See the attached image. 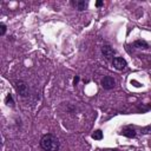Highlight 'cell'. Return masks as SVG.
Masks as SVG:
<instances>
[{
    "instance_id": "cell-7",
    "label": "cell",
    "mask_w": 151,
    "mask_h": 151,
    "mask_svg": "<svg viewBox=\"0 0 151 151\" xmlns=\"http://www.w3.org/2000/svg\"><path fill=\"white\" fill-rule=\"evenodd\" d=\"M72 5H73L74 7H77L78 11H84V9L87 7L88 4H87V1H73Z\"/></svg>"
},
{
    "instance_id": "cell-3",
    "label": "cell",
    "mask_w": 151,
    "mask_h": 151,
    "mask_svg": "<svg viewBox=\"0 0 151 151\" xmlns=\"http://www.w3.org/2000/svg\"><path fill=\"white\" fill-rule=\"evenodd\" d=\"M112 65H113L117 70H120V71H122V70L126 68L127 63H126L125 59H123V58H120V57H114L113 60H112Z\"/></svg>"
},
{
    "instance_id": "cell-5",
    "label": "cell",
    "mask_w": 151,
    "mask_h": 151,
    "mask_svg": "<svg viewBox=\"0 0 151 151\" xmlns=\"http://www.w3.org/2000/svg\"><path fill=\"white\" fill-rule=\"evenodd\" d=\"M120 134H123L127 138H133L136 136V130L132 126H124L120 131Z\"/></svg>"
},
{
    "instance_id": "cell-13",
    "label": "cell",
    "mask_w": 151,
    "mask_h": 151,
    "mask_svg": "<svg viewBox=\"0 0 151 151\" xmlns=\"http://www.w3.org/2000/svg\"><path fill=\"white\" fill-rule=\"evenodd\" d=\"M101 5H103V1H97V2H96V6H97V7H100Z\"/></svg>"
},
{
    "instance_id": "cell-2",
    "label": "cell",
    "mask_w": 151,
    "mask_h": 151,
    "mask_svg": "<svg viewBox=\"0 0 151 151\" xmlns=\"http://www.w3.org/2000/svg\"><path fill=\"white\" fill-rule=\"evenodd\" d=\"M15 90L21 96V97H26L28 94V87H27V84L24 81V80H18L15 81Z\"/></svg>"
},
{
    "instance_id": "cell-15",
    "label": "cell",
    "mask_w": 151,
    "mask_h": 151,
    "mask_svg": "<svg viewBox=\"0 0 151 151\" xmlns=\"http://www.w3.org/2000/svg\"><path fill=\"white\" fill-rule=\"evenodd\" d=\"M106 151H118V150H116V149H111V150H106Z\"/></svg>"
},
{
    "instance_id": "cell-4",
    "label": "cell",
    "mask_w": 151,
    "mask_h": 151,
    "mask_svg": "<svg viewBox=\"0 0 151 151\" xmlns=\"http://www.w3.org/2000/svg\"><path fill=\"white\" fill-rule=\"evenodd\" d=\"M114 84H116L114 79L112 77H110V76H106V77H104L101 79V86H103V88L110 90V88H112L114 86Z\"/></svg>"
},
{
    "instance_id": "cell-1",
    "label": "cell",
    "mask_w": 151,
    "mask_h": 151,
    "mask_svg": "<svg viewBox=\"0 0 151 151\" xmlns=\"http://www.w3.org/2000/svg\"><path fill=\"white\" fill-rule=\"evenodd\" d=\"M40 146L45 151H58L60 147V142L57 136L52 133H47L42 136V138L40 139Z\"/></svg>"
},
{
    "instance_id": "cell-9",
    "label": "cell",
    "mask_w": 151,
    "mask_h": 151,
    "mask_svg": "<svg viewBox=\"0 0 151 151\" xmlns=\"http://www.w3.org/2000/svg\"><path fill=\"white\" fill-rule=\"evenodd\" d=\"M5 103H6L7 105H9V106H14V100H13V97H12L11 93H8V94L6 96V98H5Z\"/></svg>"
},
{
    "instance_id": "cell-14",
    "label": "cell",
    "mask_w": 151,
    "mask_h": 151,
    "mask_svg": "<svg viewBox=\"0 0 151 151\" xmlns=\"http://www.w3.org/2000/svg\"><path fill=\"white\" fill-rule=\"evenodd\" d=\"M73 81H74V85H77V84H78V81H79V77H76Z\"/></svg>"
},
{
    "instance_id": "cell-12",
    "label": "cell",
    "mask_w": 151,
    "mask_h": 151,
    "mask_svg": "<svg viewBox=\"0 0 151 151\" xmlns=\"http://www.w3.org/2000/svg\"><path fill=\"white\" fill-rule=\"evenodd\" d=\"M142 132H143V133H151V126H146V127H144V129L142 130Z\"/></svg>"
},
{
    "instance_id": "cell-10",
    "label": "cell",
    "mask_w": 151,
    "mask_h": 151,
    "mask_svg": "<svg viewBox=\"0 0 151 151\" xmlns=\"http://www.w3.org/2000/svg\"><path fill=\"white\" fill-rule=\"evenodd\" d=\"M92 138H93V139H96V140H100V139L103 138V132H101L100 130L94 131V132L92 133Z\"/></svg>"
},
{
    "instance_id": "cell-8",
    "label": "cell",
    "mask_w": 151,
    "mask_h": 151,
    "mask_svg": "<svg viewBox=\"0 0 151 151\" xmlns=\"http://www.w3.org/2000/svg\"><path fill=\"white\" fill-rule=\"evenodd\" d=\"M133 45L136 47H139V48H146L147 47V42L145 40H137V41H134Z\"/></svg>"
},
{
    "instance_id": "cell-11",
    "label": "cell",
    "mask_w": 151,
    "mask_h": 151,
    "mask_svg": "<svg viewBox=\"0 0 151 151\" xmlns=\"http://www.w3.org/2000/svg\"><path fill=\"white\" fill-rule=\"evenodd\" d=\"M0 28H1L0 34H1V35H5V33H6V25H5L4 22H1V24H0Z\"/></svg>"
},
{
    "instance_id": "cell-6",
    "label": "cell",
    "mask_w": 151,
    "mask_h": 151,
    "mask_svg": "<svg viewBox=\"0 0 151 151\" xmlns=\"http://www.w3.org/2000/svg\"><path fill=\"white\" fill-rule=\"evenodd\" d=\"M101 53L104 54V57H105L106 59H111V58H113V55H114V51H113V48H112L110 45H104V46L101 47Z\"/></svg>"
}]
</instances>
